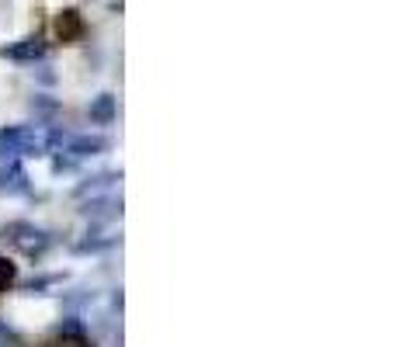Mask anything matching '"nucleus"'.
<instances>
[{"label":"nucleus","instance_id":"1","mask_svg":"<svg viewBox=\"0 0 396 347\" xmlns=\"http://www.w3.org/2000/svg\"><path fill=\"white\" fill-rule=\"evenodd\" d=\"M80 31H84V17H80L77 10H63V14L56 17V35H59L63 42L80 38Z\"/></svg>","mask_w":396,"mask_h":347},{"label":"nucleus","instance_id":"2","mask_svg":"<svg viewBox=\"0 0 396 347\" xmlns=\"http://www.w3.org/2000/svg\"><path fill=\"white\" fill-rule=\"evenodd\" d=\"M10 281H14V264L0 257V292H3V288H7Z\"/></svg>","mask_w":396,"mask_h":347},{"label":"nucleus","instance_id":"3","mask_svg":"<svg viewBox=\"0 0 396 347\" xmlns=\"http://www.w3.org/2000/svg\"><path fill=\"white\" fill-rule=\"evenodd\" d=\"M52 347H87L84 341H77V337H63L59 344H52Z\"/></svg>","mask_w":396,"mask_h":347}]
</instances>
